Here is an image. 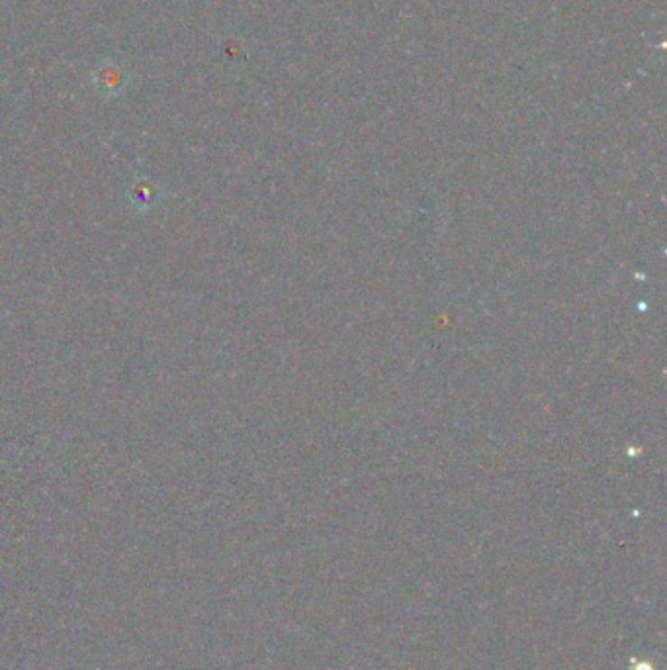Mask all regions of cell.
Listing matches in <instances>:
<instances>
[{
	"mask_svg": "<svg viewBox=\"0 0 667 670\" xmlns=\"http://www.w3.org/2000/svg\"><path fill=\"white\" fill-rule=\"evenodd\" d=\"M92 83L102 95L120 96L125 90V85H128V73L120 63L108 60L96 67L95 75H92Z\"/></svg>",
	"mask_w": 667,
	"mask_h": 670,
	"instance_id": "6da1fadb",
	"label": "cell"
}]
</instances>
